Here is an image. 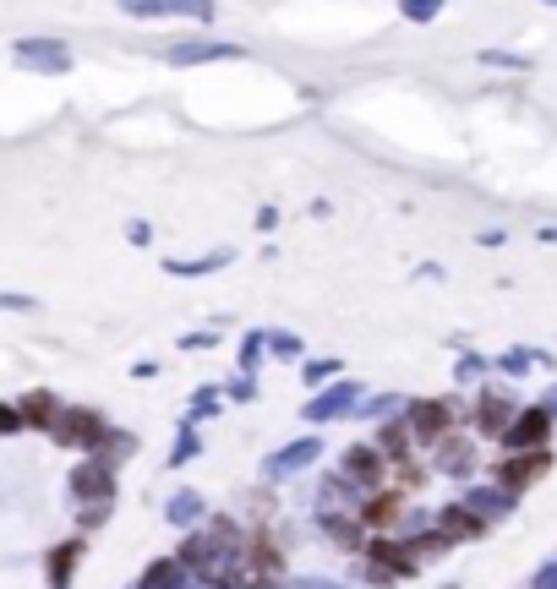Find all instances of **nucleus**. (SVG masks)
Listing matches in <instances>:
<instances>
[{
  "label": "nucleus",
  "mask_w": 557,
  "mask_h": 589,
  "mask_svg": "<svg viewBox=\"0 0 557 589\" xmlns=\"http://www.w3.org/2000/svg\"><path fill=\"white\" fill-rule=\"evenodd\" d=\"M175 562L203 584V589H246V567H241V529L230 518H214L208 529L186 535V545L175 551Z\"/></svg>",
  "instance_id": "obj_1"
},
{
  "label": "nucleus",
  "mask_w": 557,
  "mask_h": 589,
  "mask_svg": "<svg viewBox=\"0 0 557 589\" xmlns=\"http://www.w3.org/2000/svg\"><path fill=\"white\" fill-rule=\"evenodd\" d=\"M50 437H56L61 447L99 453V447H105V437H110V426H105V415H94V409H61V415H56V426H50Z\"/></svg>",
  "instance_id": "obj_2"
},
{
  "label": "nucleus",
  "mask_w": 557,
  "mask_h": 589,
  "mask_svg": "<svg viewBox=\"0 0 557 589\" xmlns=\"http://www.w3.org/2000/svg\"><path fill=\"white\" fill-rule=\"evenodd\" d=\"M366 398V388L361 382H334V388H317L312 393V404H301V415L312 420V426H328V420H344V415H355V404Z\"/></svg>",
  "instance_id": "obj_3"
},
{
  "label": "nucleus",
  "mask_w": 557,
  "mask_h": 589,
  "mask_svg": "<svg viewBox=\"0 0 557 589\" xmlns=\"http://www.w3.org/2000/svg\"><path fill=\"white\" fill-rule=\"evenodd\" d=\"M404 426H410L415 442L432 447V442L453 426V404H448V398H415V404H404Z\"/></svg>",
  "instance_id": "obj_4"
},
{
  "label": "nucleus",
  "mask_w": 557,
  "mask_h": 589,
  "mask_svg": "<svg viewBox=\"0 0 557 589\" xmlns=\"http://www.w3.org/2000/svg\"><path fill=\"white\" fill-rule=\"evenodd\" d=\"M317 458H323V437H295V442H284L279 453H268V458H263V475H268V480H284V475L312 469Z\"/></svg>",
  "instance_id": "obj_5"
},
{
  "label": "nucleus",
  "mask_w": 557,
  "mask_h": 589,
  "mask_svg": "<svg viewBox=\"0 0 557 589\" xmlns=\"http://www.w3.org/2000/svg\"><path fill=\"white\" fill-rule=\"evenodd\" d=\"M339 475H344L355 491H383L388 458H383V447H350V453L339 458Z\"/></svg>",
  "instance_id": "obj_6"
},
{
  "label": "nucleus",
  "mask_w": 557,
  "mask_h": 589,
  "mask_svg": "<svg viewBox=\"0 0 557 589\" xmlns=\"http://www.w3.org/2000/svg\"><path fill=\"white\" fill-rule=\"evenodd\" d=\"M72 491H77L83 502H88V496H94V502H110V496H116V458L88 453V464L72 475Z\"/></svg>",
  "instance_id": "obj_7"
},
{
  "label": "nucleus",
  "mask_w": 557,
  "mask_h": 589,
  "mask_svg": "<svg viewBox=\"0 0 557 589\" xmlns=\"http://www.w3.org/2000/svg\"><path fill=\"white\" fill-rule=\"evenodd\" d=\"M17 61L34 66V72H39V66H45V72H66V66H72V50H66L61 39H23V45H17Z\"/></svg>",
  "instance_id": "obj_8"
},
{
  "label": "nucleus",
  "mask_w": 557,
  "mask_h": 589,
  "mask_svg": "<svg viewBox=\"0 0 557 589\" xmlns=\"http://www.w3.org/2000/svg\"><path fill=\"white\" fill-rule=\"evenodd\" d=\"M432 447H437V453H432V464H437L443 475H470V469H475V447H470L464 437H448V431H443Z\"/></svg>",
  "instance_id": "obj_9"
},
{
  "label": "nucleus",
  "mask_w": 557,
  "mask_h": 589,
  "mask_svg": "<svg viewBox=\"0 0 557 589\" xmlns=\"http://www.w3.org/2000/svg\"><path fill=\"white\" fill-rule=\"evenodd\" d=\"M502 442H508L513 453H524V447H541V442H546V409L513 415V420H508V431H502Z\"/></svg>",
  "instance_id": "obj_10"
},
{
  "label": "nucleus",
  "mask_w": 557,
  "mask_h": 589,
  "mask_svg": "<svg viewBox=\"0 0 557 589\" xmlns=\"http://www.w3.org/2000/svg\"><path fill=\"white\" fill-rule=\"evenodd\" d=\"M437 529H443L448 540H470V535H486V518H481L475 507L453 502V507H443V513H437Z\"/></svg>",
  "instance_id": "obj_11"
},
{
  "label": "nucleus",
  "mask_w": 557,
  "mask_h": 589,
  "mask_svg": "<svg viewBox=\"0 0 557 589\" xmlns=\"http://www.w3.org/2000/svg\"><path fill=\"white\" fill-rule=\"evenodd\" d=\"M317 524H323V535L334 540V545H344V551H361L366 545V524L361 518H344V513H317Z\"/></svg>",
  "instance_id": "obj_12"
},
{
  "label": "nucleus",
  "mask_w": 557,
  "mask_h": 589,
  "mask_svg": "<svg viewBox=\"0 0 557 589\" xmlns=\"http://www.w3.org/2000/svg\"><path fill=\"white\" fill-rule=\"evenodd\" d=\"M508 420H513V404L508 398H492V393H481V404H475V426L481 431H508Z\"/></svg>",
  "instance_id": "obj_13"
},
{
  "label": "nucleus",
  "mask_w": 557,
  "mask_h": 589,
  "mask_svg": "<svg viewBox=\"0 0 557 589\" xmlns=\"http://www.w3.org/2000/svg\"><path fill=\"white\" fill-rule=\"evenodd\" d=\"M192 578H186V567L175 562V556H165V562H154L148 573H143V584L137 589H186Z\"/></svg>",
  "instance_id": "obj_14"
},
{
  "label": "nucleus",
  "mask_w": 557,
  "mask_h": 589,
  "mask_svg": "<svg viewBox=\"0 0 557 589\" xmlns=\"http://www.w3.org/2000/svg\"><path fill=\"white\" fill-rule=\"evenodd\" d=\"M17 409H23V426H39V431H50V426H56V415H61V404H56L50 393H28Z\"/></svg>",
  "instance_id": "obj_15"
},
{
  "label": "nucleus",
  "mask_w": 557,
  "mask_h": 589,
  "mask_svg": "<svg viewBox=\"0 0 557 589\" xmlns=\"http://www.w3.org/2000/svg\"><path fill=\"white\" fill-rule=\"evenodd\" d=\"M165 518L181 524V529H192V524L203 518V496H197V491H175V496L165 502Z\"/></svg>",
  "instance_id": "obj_16"
},
{
  "label": "nucleus",
  "mask_w": 557,
  "mask_h": 589,
  "mask_svg": "<svg viewBox=\"0 0 557 589\" xmlns=\"http://www.w3.org/2000/svg\"><path fill=\"white\" fill-rule=\"evenodd\" d=\"M225 56H241L235 45H175L170 50V61H181V66H197V61H225Z\"/></svg>",
  "instance_id": "obj_17"
},
{
  "label": "nucleus",
  "mask_w": 557,
  "mask_h": 589,
  "mask_svg": "<svg viewBox=\"0 0 557 589\" xmlns=\"http://www.w3.org/2000/svg\"><path fill=\"white\" fill-rule=\"evenodd\" d=\"M541 469H546V453H541V447H530V458H513V464L502 469V486L513 491V486H524V480H530V475H541Z\"/></svg>",
  "instance_id": "obj_18"
},
{
  "label": "nucleus",
  "mask_w": 557,
  "mask_h": 589,
  "mask_svg": "<svg viewBox=\"0 0 557 589\" xmlns=\"http://www.w3.org/2000/svg\"><path fill=\"white\" fill-rule=\"evenodd\" d=\"M203 453V437H197V426H186L181 437H175V447H170V469H181V464H192Z\"/></svg>",
  "instance_id": "obj_19"
},
{
  "label": "nucleus",
  "mask_w": 557,
  "mask_h": 589,
  "mask_svg": "<svg viewBox=\"0 0 557 589\" xmlns=\"http://www.w3.org/2000/svg\"><path fill=\"white\" fill-rule=\"evenodd\" d=\"M219 404H225V393H219V388H197V393H192V409H186V426H197V420H203V415H214Z\"/></svg>",
  "instance_id": "obj_20"
},
{
  "label": "nucleus",
  "mask_w": 557,
  "mask_h": 589,
  "mask_svg": "<svg viewBox=\"0 0 557 589\" xmlns=\"http://www.w3.org/2000/svg\"><path fill=\"white\" fill-rule=\"evenodd\" d=\"M225 262H230V251H214V257H197V262H170V273L197 279V273H214V268H225Z\"/></svg>",
  "instance_id": "obj_21"
},
{
  "label": "nucleus",
  "mask_w": 557,
  "mask_h": 589,
  "mask_svg": "<svg viewBox=\"0 0 557 589\" xmlns=\"http://www.w3.org/2000/svg\"><path fill=\"white\" fill-rule=\"evenodd\" d=\"M388 409H399V398H393V393H383V398H361V404H355V415H361V420H383Z\"/></svg>",
  "instance_id": "obj_22"
},
{
  "label": "nucleus",
  "mask_w": 557,
  "mask_h": 589,
  "mask_svg": "<svg viewBox=\"0 0 557 589\" xmlns=\"http://www.w3.org/2000/svg\"><path fill=\"white\" fill-rule=\"evenodd\" d=\"M263 349H274V355H301V339H290V333H263Z\"/></svg>",
  "instance_id": "obj_23"
},
{
  "label": "nucleus",
  "mask_w": 557,
  "mask_h": 589,
  "mask_svg": "<svg viewBox=\"0 0 557 589\" xmlns=\"http://www.w3.org/2000/svg\"><path fill=\"white\" fill-rule=\"evenodd\" d=\"M334 371H339V360H312V366H306L301 377H306V388H323V382H328Z\"/></svg>",
  "instance_id": "obj_24"
},
{
  "label": "nucleus",
  "mask_w": 557,
  "mask_h": 589,
  "mask_svg": "<svg viewBox=\"0 0 557 589\" xmlns=\"http://www.w3.org/2000/svg\"><path fill=\"white\" fill-rule=\"evenodd\" d=\"M437 7H443V0H404V17L410 23H426V17H437Z\"/></svg>",
  "instance_id": "obj_25"
},
{
  "label": "nucleus",
  "mask_w": 557,
  "mask_h": 589,
  "mask_svg": "<svg viewBox=\"0 0 557 589\" xmlns=\"http://www.w3.org/2000/svg\"><path fill=\"white\" fill-rule=\"evenodd\" d=\"M257 355H263V333H246V344H241V366L252 371V366H257Z\"/></svg>",
  "instance_id": "obj_26"
},
{
  "label": "nucleus",
  "mask_w": 557,
  "mask_h": 589,
  "mask_svg": "<svg viewBox=\"0 0 557 589\" xmlns=\"http://www.w3.org/2000/svg\"><path fill=\"white\" fill-rule=\"evenodd\" d=\"M475 377H486V360L481 355H464L459 360V382H475Z\"/></svg>",
  "instance_id": "obj_27"
},
{
  "label": "nucleus",
  "mask_w": 557,
  "mask_h": 589,
  "mask_svg": "<svg viewBox=\"0 0 557 589\" xmlns=\"http://www.w3.org/2000/svg\"><path fill=\"white\" fill-rule=\"evenodd\" d=\"M83 551V540H72L66 551H56V584H66V567H72V556Z\"/></svg>",
  "instance_id": "obj_28"
},
{
  "label": "nucleus",
  "mask_w": 557,
  "mask_h": 589,
  "mask_svg": "<svg viewBox=\"0 0 557 589\" xmlns=\"http://www.w3.org/2000/svg\"><path fill=\"white\" fill-rule=\"evenodd\" d=\"M0 311H39L34 295H0Z\"/></svg>",
  "instance_id": "obj_29"
},
{
  "label": "nucleus",
  "mask_w": 557,
  "mask_h": 589,
  "mask_svg": "<svg viewBox=\"0 0 557 589\" xmlns=\"http://www.w3.org/2000/svg\"><path fill=\"white\" fill-rule=\"evenodd\" d=\"M23 426V409L17 404H0V431H17Z\"/></svg>",
  "instance_id": "obj_30"
},
{
  "label": "nucleus",
  "mask_w": 557,
  "mask_h": 589,
  "mask_svg": "<svg viewBox=\"0 0 557 589\" xmlns=\"http://www.w3.org/2000/svg\"><path fill=\"white\" fill-rule=\"evenodd\" d=\"M284 589H344V584H328V578H290Z\"/></svg>",
  "instance_id": "obj_31"
},
{
  "label": "nucleus",
  "mask_w": 557,
  "mask_h": 589,
  "mask_svg": "<svg viewBox=\"0 0 557 589\" xmlns=\"http://www.w3.org/2000/svg\"><path fill=\"white\" fill-rule=\"evenodd\" d=\"M252 393H257V388H252V377H241V382H230V388H225V398H252Z\"/></svg>",
  "instance_id": "obj_32"
},
{
  "label": "nucleus",
  "mask_w": 557,
  "mask_h": 589,
  "mask_svg": "<svg viewBox=\"0 0 557 589\" xmlns=\"http://www.w3.org/2000/svg\"><path fill=\"white\" fill-rule=\"evenodd\" d=\"M552 7H557V0H552Z\"/></svg>",
  "instance_id": "obj_33"
}]
</instances>
